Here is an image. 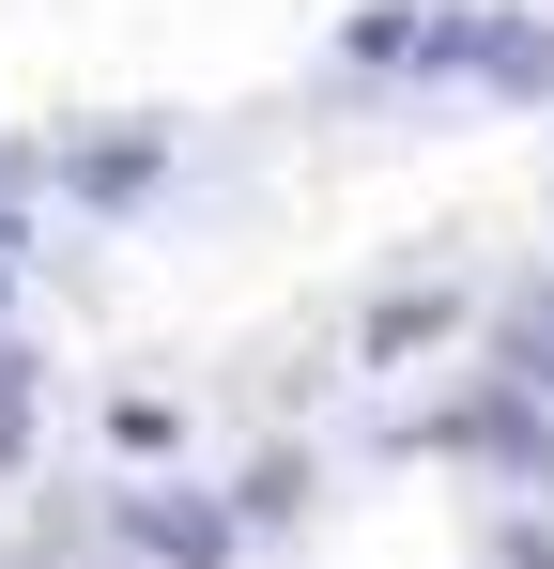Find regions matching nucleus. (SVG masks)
Instances as JSON below:
<instances>
[{
  "label": "nucleus",
  "mask_w": 554,
  "mask_h": 569,
  "mask_svg": "<svg viewBox=\"0 0 554 569\" xmlns=\"http://www.w3.org/2000/svg\"><path fill=\"white\" fill-rule=\"evenodd\" d=\"M447 323H462V292H385V308H369V370H400V355H432Z\"/></svg>",
  "instance_id": "obj_3"
},
{
  "label": "nucleus",
  "mask_w": 554,
  "mask_h": 569,
  "mask_svg": "<svg viewBox=\"0 0 554 569\" xmlns=\"http://www.w3.org/2000/svg\"><path fill=\"white\" fill-rule=\"evenodd\" d=\"M508 569H554V539H540V523H508Z\"/></svg>",
  "instance_id": "obj_8"
},
{
  "label": "nucleus",
  "mask_w": 554,
  "mask_h": 569,
  "mask_svg": "<svg viewBox=\"0 0 554 569\" xmlns=\"http://www.w3.org/2000/svg\"><path fill=\"white\" fill-rule=\"evenodd\" d=\"M108 447H123V462H170V447H185V400H170V385H108Z\"/></svg>",
  "instance_id": "obj_4"
},
{
  "label": "nucleus",
  "mask_w": 554,
  "mask_h": 569,
  "mask_svg": "<svg viewBox=\"0 0 554 569\" xmlns=\"http://www.w3.org/2000/svg\"><path fill=\"white\" fill-rule=\"evenodd\" d=\"M47 186L92 200V216H139V200L170 186V123H108V139H62L47 154Z\"/></svg>",
  "instance_id": "obj_1"
},
{
  "label": "nucleus",
  "mask_w": 554,
  "mask_h": 569,
  "mask_svg": "<svg viewBox=\"0 0 554 569\" xmlns=\"http://www.w3.org/2000/svg\"><path fill=\"white\" fill-rule=\"evenodd\" d=\"M123 539H139L155 569H231L247 523H231V492H123Z\"/></svg>",
  "instance_id": "obj_2"
},
{
  "label": "nucleus",
  "mask_w": 554,
  "mask_h": 569,
  "mask_svg": "<svg viewBox=\"0 0 554 569\" xmlns=\"http://www.w3.org/2000/svg\"><path fill=\"white\" fill-rule=\"evenodd\" d=\"M493 385H524V400L554 416V278L524 292V308H508V370H493Z\"/></svg>",
  "instance_id": "obj_5"
},
{
  "label": "nucleus",
  "mask_w": 554,
  "mask_h": 569,
  "mask_svg": "<svg viewBox=\"0 0 554 569\" xmlns=\"http://www.w3.org/2000/svg\"><path fill=\"white\" fill-rule=\"evenodd\" d=\"M16 247H31V231H16V200H0V292H16Z\"/></svg>",
  "instance_id": "obj_9"
},
{
  "label": "nucleus",
  "mask_w": 554,
  "mask_h": 569,
  "mask_svg": "<svg viewBox=\"0 0 554 569\" xmlns=\"http://www.w3.org/2000/svg\"><path fill=\"white\" fill-rule=\"evenodd\" d=\"M31 385H47V355L0 339V462H31Z\"/></svg>",
  "instance_id": "obj_7"
},
{
  "label": "nucleus",
  "mask_w": 554,
  "mask_h": 569,
  "mask_svg": "<svg viewBox=\"0 0 554 569\" xmlns=\"http://www.w3.org/2000/svg\"><path fill=\"white\" fill-rule=\"evenodd\" d=\"M293 508H308V447H263L231 477V523H293Z\"/></svg>",
  "instance_id": "obj_6"
}]
</instances>
